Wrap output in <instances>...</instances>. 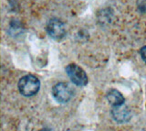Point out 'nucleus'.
Listing matches in <instances>:
<instances>
[{
  "label": "nucleus",
  "mask_w": 146,
  "mask_h": 131,
  "mask_svg": "<svg viewBox=\"0 0 146 131\" xmlns=\"http://www.w3.org/2000/svg\"><path fill=\"white\" fill-rule=\"evenodd\" d=\"M40 88V82L36 76L27 74L23 76L18 82V90L24 96H32L38 92Z\"/></svg>",
  "instance_id": "nucleus-1"
},
{
  "label": "nucleus",
  "mask_w": 146,
  "mask_h": 131,
  "mask_svg": "<svg viewBox=\"0 0 146 131\" xmlns=\"http://www.w3.org/2000/svg\"><path fill=\"white\" fill-rule=\"evenodd\" d=\"M52 96L58 103H67L73 96V89L68 83H58L52 88Z\"/></svg>",
  "instance_id": "nucleus-2"
},
{
  "label": "nucleus",
  "mask_w": 146,
  "mask_h": 131,
  "mask_svg": "<svg viewBox=\"0 0 146 131\" xmlns=\"http://www.w3.org/2000/svg\"><path fill=\"white\" fill-rule=\"evenodd\" d=\"M66 73L73 84L79 86H84L88 84V76L83 69L76 64H70L66 67Z\"/></svg>",
  "instance_id": "nucleus-3"
},
{
  "label": "nucleus",
  "mask_w": 146,
  "mask_h": 131,
  "mask_svg": "<svg viewBox=\"0 0 146 131\" xmlns=\"http://www.w3.org/2000/svg\"><path fill=\"white\" fill-rule=\"evenodd\" d=\"M47 31L52 39L60 40L66 35V27L63 22L58 19H51L47 26Z\"/></svg>",
  "instance_id": "nucleus-4"
},
{
  "label": "nucleus",
  "mask_w": 146,
  "mask_h": 131,
  "mask_svg": "<svg viewBox=\"0 0 146 131\" xmlns=\"http://www.w3.org/2000/svg\"><path fill=\"white\" fill-rule=\"evenodd\" d=\"M111 115L113 119L119 122V123H125V122L129 121L131 117L130 110L123 105L120 106H113Z\"/></svg>",
  "instance_id": "nucleus-5"
},
{
  "label": "nucleus",
  "mask_w": 146,
  "mask_h": 131,
  "mask_svg": "<svg viewBox=\"0 0 146 131\" xmlns=\"http://www.w3.org/2000/svg\"><path fill=\"white\" fill-rule=\"evenodd\" d=\"M107 100L112 106H120L124 104L125 99L116 89H111L107 93Z\"/></svg>",
  "instance_id": "nucleus-6"
},
{
  "label": "nucleus",
  "mask_w": 146,
  "mask_h": 131,
  "mask_svg": "<svg viewBox=\"0 0 146 131\" xmlns=\"http://www.w3.org/2000/svg\"><path fill=\"white\" fill-rule=\"evenodd\" d=\"M140 55L143 59V61L146 63V46H143L140 49Z\"/></svg>",
  "instance_id": "nucleus-7"
}]
</instances>
